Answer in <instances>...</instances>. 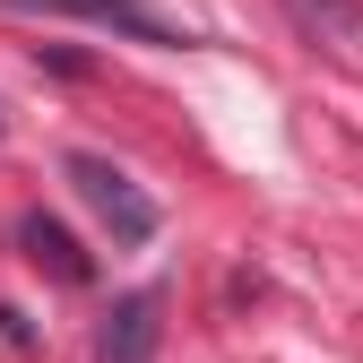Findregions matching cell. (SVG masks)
<instances>
[{
    "mask_svg": "<svg viewBox=\"0 0 363 363\" xmlns=\"http://www.w3.org/2000/svg\"><path fill=\"white\" fill-rule=\"evenodd\" d=\"M61 173L78 182V199H86V208H96V216L113 225V242H156V225H164V216H156V199H147V191H139V182H130V173H121L113 156L78 147V156H69Z\"/></svg>",
    "mask_w": 363,
    "mask_h": 363,
    "instance_id": "1",
    "label": "cell"
},
{
    "mask_svg": "<svg viewBox=\"0 0 363 363\" xmlns=\"http://www.w3.org/2000/svg\"><path fill=\"white\" fill-rule=\"evenodd\" d=\"M9 9H26V18H78V26H104V35H121V43H156V52L191 43L173 18H156L147 0H9Z\"/></svg>",
    "mask_w": 363,
    "mask_h": 363,
    "instance_id": "2",
    "label": "cell"
},
{
    "mask_svg": "<svg viewBox=\"0 0 363 363\" xmlns=\"http://www.w3.org/2000/svg\"><path fill=\"white\" fill-rule=\"evenodd\" d=\"M18 251L43 268V277H61V286H86V277H96V259H86V251L69 242V225H61V216H43V208L18 216Z\"/></svg>",
    "mask_w": 363,
    "mask_h": 363,
    "instance_id": "3",
    "label": "cell"
},
{
    "mask_svg": "<svg viewBox=\"0 0 363 363\" xmlns=\"http://www.w3.org/2000/svg\"><path fill=\"white\" fill-rule=\"evenodd\" d=\"M156 311H164L156 294H121L113 320H104V337H96V363H147L156 354V329H164Z\"/></svg>",
    "mask_w": 363,
    "mask_h": 363,
    "instance_id": "4",
    "label": "cell"
},
{
    "mask_svg": "<svg viewBox=\"0 0 363 363\" xmlns=\"http://www.w3.org/2000/svg\"><path fill=\"white\" fill-rule=\"evenodd\" d=\"M286 9H294V18H303L311 35L329 26V35H346V43H363V9H354V0H286Z\"/></svg>",
    "mask_w": 363,
    "mask_h": 363,
    "instance_id": "5",
    "label": "cell"
},
{
    "mask_svg": "<svg viewBox=\"0 0 363 363\" xmlns=\"http://www.w3.org/2000/svg\"><path fill=\"white\" fill-rule=\"evenodd\" d=\"M0 337H9V346H35V329H26V311H9V303H0Z\"/></svg>",
    "mask_w": 363,
    "mask_h": 363,
    "instance_id": "6",
    "label": "cell"
}]
</instances>
